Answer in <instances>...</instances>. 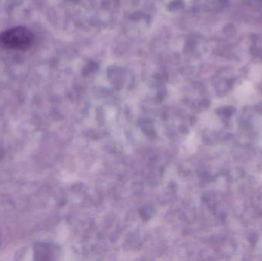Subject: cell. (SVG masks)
Instances as JSON below:
<instances>
[{
	"mask_svg": "<svg viewBox=\"0 0 262 261\" xmlns=\"http://www.w3.org/2000/svg\"><path fill=\"white\" fill-rule=\"evenodd\" d=\"M34 34L25 26H16L0 33V45L12 50H26L33 44Z\"/></svg>",
	"mask_w": 262,
	"mask_h": 261,
	"instance_id": "1",
	"label": "cell"
}]
</instances>
